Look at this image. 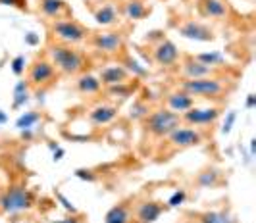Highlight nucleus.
I'll return each instance as SVG.
<instances>
[{
    "label": "nucleus",
    "instance_id": "34",
    "mask_svg": "<svg viewBox=\"0 0 256 223\" xmlns=\"http://www.w3.org/2000/svg\"><path fill=\"white\" fill-rule=\"evenodd\" d=\"M235 119H237V112H230V114H228V118H226V121H224V125H222V133H224V135H228V133L231 131V127H233Z\"/></svg>",
    "mask_w": 256,
    "mask_h": 223
},
{
    "label": "nucleus",
    "instance_id": "11",
    "mask_svg": "<svg viewBox=\"0 0 256 223\" xmlns=\"http://www.w3.org/2000/svg\"><path fill=\"white\" fill-rule=\"evenodd\" d=\"M176 29H178L181 37L189 40H196V42H212L216 39L214 29L202 23V21H196V19H183L181 23H178Z\"/></svg>",
    "mask_w": 256,
    "mask_h": 223
},
{
    "label": "nucleus",
    "instance_id": "22",
    "mask_svg": "<svg viewBox=\"0 0 256 223\" xmlns=\"http://www.w3.org/2000/svg\"><path fill=\"white\" fill-rule=\"evenodd\" d=\"M38 12L52 21L62 17H72V10L64 0H38Z\"/></svg>",
    "mask_w": 256,
    "mask_h": 223
},
{
    "label": "nucleus",
    "instance_id": "5",
    "mask_svg": "<svg viewBox=\"0 0 256 223\" xmlns=\"http://www.w3.org/2000/svg\"><path fill=\"white\" fill-rule=\"evenodd\" d=\"M146 42H152L150 44V54L146 56V60H150L152 64H156L158 67H164V69L176 67L180 64V48L176 46L174 40L168 39L162 31L146 33Z\"/></svg>",
    "mask_w": 256,
    "mask_h": 223
},
{
    "label": "nucleus",
    "instance_id": "7",
    "mask_svg": "<svg viewBox=\"0 0 256 223\" xmlns=\"http://www.w3.org/2000/svg\"><path fill=\"white\" fill-rule=\"evenodd\" d=\"M202 143H204V133L189 125H180L164 139V146L170 148V156L181 150H187V148L200 146Z\"/></svg>",
    "mask_w": 256,
    "mask_h": 223
},
{
    "label": "nucleus",
    "instance_id": "13",
    "mask_svg": "<svg viewBox=\"0 0 256 223\" xmlns=\"http://www.w3.org/2000/svg\"><path fill=\"white\" fill-rule=\"evenodd\" d=\"M220 69L210 67L200 64L198 60H194L192 56H185L183 62L180 64V75L183 79H202V77H212L218 75Z\"/></svg>",
    "mask_w": 256,
    "mask_h": 223
},
{
    "label": "nucleus",
    "instance_id": "20",
    "mask_svg": "<svg viewBox=\"0 0 256 223\" xmlns=\"http://www.w3.org/2000/svg\"><path fill=\"white\" fill-rule=\"evenodd\" d=\"M196 8H198V13L202 17L216 19V21L226 19L228 13H230V8H228V2L226 0H198Z\"/></svg>",
    "mask_w": 256,
    "mask_h": 223
},
{
    "label": "nucleus",
    "instance_id": "8",
    "mask_svg": "<svg viewBox=\"0 0 256 223\" xmlns=\"http://www.w3.org/2000/svg\"><path fill=\"white\" fill-rule=\"evenodd\" d=\"M87 42L96 52L106 54V56L122 54L126 50V35L122 31H96V33H90Z\"/></svg>",
    "mask_w": 256,
    "mask_h": 223
},
{
    "label": "nucleus",
    "instance_id": "28",
    "mask_svg": "<svg viewBox=\"0 0 256 223\" xmlns=\"http://www.w3.org/2000/svg\"><path fill=\"white\" fill-rule=\"evenodd\" d=\"M192 58H194V60H198V62H200V64H204V66L216 67V69L224 67V64H226V56H224L222 52H218V50H214V52L194 54Z\"/></svg>",
    "mask_w": 256,
    "mask_h": 223
},
{
    "label": "nucleus",
    "instance_id": "17",
    "mask_svg": "<svg viewBox=\"0 0 256 223\" xmlns=\"http://www.w3.org/2000/svg\"><path fill=\"white\" fill-rule=\"evenodd\" d=\"M92 17L98 25L102 27H114L122 21V13L120 8L116 6L114 2H102L92 10Z\"/></svg>",
    "mask_w": 256,
    "mask_h": 223
},
{
    "label": "nucleus",
    "instance_id": "38",
    "mask_svg": "<svg viewBox=\"0 0 256 223\" xmlns=\"http://www.w3.org/2000/svg\"><path fill=\"white\" fill-rule=\"evenodd\" d=\"M0 4H4V6H18V8H22L20 0H0Z\"/></svg>",
    "mask_w": 256,
    "mask_h": 223
},
{
    "label": "nucleus",
    "instance_id": "12",
    "mask_svg": "<svg viewBox=\"0 0 256 223\" xmlns=\"http://www.w3.org/2000/svg\"><path fill=\"white\" fill-rule=\"evenodd\" d=\"M168 204L162 200H141L133 204V222L131 223H154L164 212H168Z\"/></svg>",
    "mask_w": 256,
    "mask_h": 223
},
{
    "label": "nucleus",
    "instance_id": "3",
    "mask_svg": "<svg viewBox=\"0 0 256 223\" xmlns=\"http://www.w3.org/2000/svg\"><path fill=\"white\" fill-rule=\"evenodd\" d=\"M35 208V195L26 185L12 183L0 189V216H18Z\"/></svg>",
    "mask_w": 256,
    "mask_h": 223
},
{
    "label": "nucleus",
    "instance_id": "35",
    "mask_svg": "<svg viewBox=\"0 0 256 223\" xmlns=\"http://www.w3.org/2000/svg\"><path fill=\"white\" fill-rule=\"evenodd\" d=\"M52 223H83L81 222V216L79 214H72V216H68V218H64V220H60V222H52Z\"/></svg>",
    "mask_w": 256,
    "mask_h": 223
},
{
    "label": "nucleus",
    "instance_id": "37",
    "mask_svg": "<svg viewBox=\"0 0 256 223\" xmlns=\"http://www.w3.org/2000/svg\"><path fill=\"white\" fill-rule=\"evenodd\" d=\"M246 110H252V108H254L256 106V94H252V92H250V94H248V96H246Z\"/></svg>",
    "mask_w": 256,
    "mask_h": 223
},
{
    "label": "nucleus",
    "instance_id": "36",
    "mask_svg": "<svg viewBox=\"0 0 256 223\" xmlns=\"http://www.w3.org/2000/svg\"><path fill=\"white\" fill-rule=\"evenodd\" d=\"M26 42H27V44H31V46H35V44H38V37L35 35V33H27Z\"/></svg>",
    "mask_w": 256,
    "mask_h": 223
},
{
    "label": "nucleus",
    "instance_id": "39",
    "mask_svg": "<svg viewBox=\"0 0 256 223\" xmlns=\"http://www.w3.org/2000/svg\"><path fill=\"white\" fill-rule=\"evenodd\" d=\"M66 152H64V148H56V152H54V162H58V160H62V156H64Z\"/></svg>",
    "mask_w": 256,
    "mask_h": 223
},
{
    "label": "nucleus",
    "instance_id": "10",
    "mask_svg": "<svg viewBox=\"0 0 256 223\" xmlns=\"http://www.w3.org/2000/svg\"><path fill=\"white\" fill-rule=\"evenodd\" d=\"M220 116H222V108L220 106H210V108H196V106H192L191 110L181 114V123L189 125V127L202 129V127L214 125L220 119Z\"/></svg>",
    "mask_w": 256,
    "mask_h": 223
},
{
    "label": "nucleus",
    "instance_id": "9",
    "mask_svg": "<svg viewBox=\"0 0 256 223\" xmlns=\"http://www.w3.org/2000/svg\"><path fill=\"white\" fill-rule=\"evenodd\" d=\"M58 77V71L48 58H37L27 69V85L29 89H44L52 85Z\"/></svg>",
    "mask_w": 256,
    "mask_h": 223
},
{
    "label": "nucleus",
    "instance_id": "30",
    "mask_svg": "<svg viewBox=\"0 0 256 223\" xmlns=\"http://www.w3.org/2000/svg\"><path fill=\"white\" fill-rule=\"evenodd\" d=\"M38 119H40V114L38 112H26V114H22L20 118L16 119V127L20 129V131H26V129H31L35 123H37Z\"/></svg>",
    "mask_w": 256,
    "mask_h": 223
},
{
    "label": "nucleus",
    "instance_id": "33",
    "mask_svg": "<svg viewBox=\"0 0 256 223\" xmlns=\"http://www.w3.org/2000/svg\"><path fill=\"white\" fill-rule=\"evenodd\" d=\"M56 198L62 202V206H64V208L70 212V214H74V216H76V214H79V210H77L76 206H74V204H72V202H70V200H68V198H66L64 195L60 193V191H56Z\"/></svg>",
    "mask_w": 256,
    "mask_h": 223
},
{
    "label": "nucleus",
    "instance_id": "31",
    "mask_svg": "<svg viewBox=\"0 0 256 223\" xmlns=\"http://www.w3.org/2000/svg\"><path fill=\"white\" fill-rule=\"evenodd\" d=\"M187 200V191L185 189H178L172 197H170V200H168V208H180L181 204Z\"/></svg>",
    "mask_w": 256,
    "mask_h": 223
},
{
    "label": "nucleus",
    "instance_id": "14",
    "mask_svg": "<svg viewBox=\"0 0 256 223\" xmlns=\"http://www.w3.org/2000/svg\"><path fill=\"white\" fill-rule=\"evenodd\" d=\"M185 218H189L192 223H239L237 218L228 208H222V210L185 212Z\"/></svg>",
    "mask_w": 256,
    "mask_h": 223
},
{
    "label": "nucleus",
    "instance_id": "25",
    "mask_svg": "<svg viewBox=\"0 0 256 223\" xmlns=\"http://www.w3.org/2000/svg\"><path fill=\"white\" fill-rule=\"evenodd\" d=\"M120 13L124 17L131 19V21H139L142 17H146L148 8H146V4L142 0H126L122 4V8H120Z\"/></svg>",
    "mask_w": 256,
    "mask_h": 223
},
{
    "label": "nucleus",
    "instance_id": "32",
    "mask_svg": "<svg viewBox=\"0 0 256 223\" xmlns=\"http://www.w3.org/2000/svg\"><path fill=\"white\" fill-rule=\"evenodd\" d=\"M10 66H12L14 75H18V77H20V75L26 71V58H24V56H16Z\"/></svg>",
    "mask_w": 256,
    "mask_h": 223
},
{
    "label": "nucleus",
    "instance_id": "2",
    "mask_svg": "<svg viewBox=\"0 0 256 223\" xmlns=\"http://www.w3.org/2000/svg\"><path fill=\"white\" fill-rule=\"evenodd\" d=\"M178 89L191 94L192 98H206V100H220L226 98L233 89V81L224 75H212L202 79H183L178 83Z\"/></svg>",
    "mask_w": 256,
    "mask_h": 223
},
{
    "label": "nucleus",
    "instance_id": "6",
    "mask_svg": "<svg viewBox=\"0 0 256 223\" xmlns=\"http://www.w3.org/2000/svg\"><path fill=\"white\" fill-rule=\"evenodd\" d=\"M50 35L58 42L77 46L87 42L90 31L83 23L76 21L74 17H62V19H54L50 23Z\"/></svg>",
    "mask_w": 256,
    "mask_h": 223
},
{
    "label": "nucleus",
    "instance_id": "40",
    "mask_svg": "<svg viewBox=\"0 0 256 223\" xmlns=\"http://www.w3.org/2000/svg\"><path fill=\"white\" fill-rule=\"evenodd\" d=\"M6 121H8V116H6V114L0 110V125H2V123H6Z\"/></svg>",
    "mask_w": 256,
    "mask_h": 223
},
{
    "label": "nucleus",
    "instance_id": "24",
    "mask_svg": "<svg viewBox=\"0 0 256 223\" xmlns=\"http://www.w3.org/2000/svg\"><path fill=\"white\" fill-rule=\"evenodd\" d=\"M139 89V81L133 79V81H128V83H120V85H114V87H104L102 92L108 94V98H114V100H126L129 96H133Z\"/></svg>",
    "mask_w": 256,
    "mask_h": 223
},
{
    "label": "nucleus",
    "instance_id": "29",
    "mask_svg": "<svg viewBox=\"0 0 256 223\" xmlns=\"http://www.w3.org/2000/svg\"><path fill=\"white\" fill-rule=\"evenodd\" d=\"M27 98H29V85H27V81H18V85L14 87L12 108H14V110L22 108V106L27 102Z\"/></svg>",
    "mask_w": 256,
    "mask_h": 223
},
{
    "label": "nucleus",
    "instance_id": "41",
    "mask_svg": "<svg viewBox=\"0 0 256 223\" xmlns=\"http://www.w3.org/2000/svg\"><path fill=\"white\" fill-rule=\"evenodd\" d=\"M178 223H192V222H191V220H180Z\"/></svg>",
    "mask_w": 256,
    "mask_h": 223
},
{
    "label": "nucleus",
    "instance_id": "15",
    "mask_svg": "<svg viewBox=\"0 0 256 223\" xmlns=\"http://www.w3.org/2000/svg\"><path fill=\"white\" fill-rule=\"evenodd\" d=\"M120 116V106L118 104H96L89 114L87 119L92 127H106L114 123V119Z\"/></svg>",
    "mask_w": 256,
    "mask_h": 223
},
{
    "label": "nucleus",
    "instance_id": "1",
    "mask_svg": "<svg viewBox=\"0 0 256 223\" xmlns=\"http://www.w3.org/2000/svg\"><path fill=\"white\" fill-rule=\"evenodd\" d=\"M46 54H48V60H50L56 71L60 75H81L87 66H89V60L87 56L81 52L77 46H72V44H64V42H50L48 48H46Z\"/></svg>",
    "mask_w": 256,
    "mask_h": 223
},
{
    "label": "nucleus",
    "instance_id": "23",
    "mask_svg": "<svg viewBox=\"0 0 256 223\" xmlns=\"http://www.w3.org/2000/svg\"><path fill=\"white\" fill-rule=\"evenodd\" d=\"M102 85L96 75L92 73H81L76 81V91L81 94V96H96L102 92Z\"/></svg>",
    "mask_w": 256,
    "mask_h": 223
},
{
    "label": "nucleus",
    "instance_id": "19",
    "mask_svg": "<svg viewBox=\"0 0 256 223\" xmlns=\"http://www.w3.org/2000/svg\"><path fill=\"white\" fill-rule=\"evenodd\" d=\"M133 204L135 200L128 198L114 204L104 216V223H131L133 222Z\"/></svg>",
    "mask_w": 256,
    "mask_h": 223
},
{
    "label": "nucleus",
    "instance_id": "27",
    "mask_svg": "<svg viewBox=\"0 0 256 223\" xmlns=\"http://www.w3.org/2000/svg\"><path fill=\"white\" fill-rule=\"evenodd\" d=\"M150 102L144 98V96H137L135 100H133V104L129 108V119L131 121H142V119L146 118L148 114H150Z\"/></svg>",
    "mask_w": 256,
    "mask_h": 223
},
{
    "label": "nucleus",
    "instance_id": "4",
    "mask_svg": "<svg viewBox=\"0 0 256 223\" xmlns=\"http://www.w3.org/2000/svg\"><path fill=\"white\" fill-rule=\"evenodd\" d=\"M142 125V133L146 137H150L154 141H164L170 133L174 129H178L181 123V116L168 110L164 106L156 108V110H150V114L141 121Z\"/></svg>",
    "mask_w": 256,
    "mask_h": 223
},
{
    "label": "nucleus",
    "instance_id": "18",
    "mask_svg": "<svg viewBox=\"0 0 256 223\" xmlns=\"http://www.w3.org/2000/svg\"><path fill=\"white\" fill-rule=\"evenodd\" d=\"M98 81H100L102 87H114V85H120V83L133 81V77L122 64H114V66H106L100 69Z\"/></svg>",
    "mask_w": 256,
    "mask_h": 223
},
{
    "label": "nucleus",
    "instance_id": "16",
    "mask_svg": "<svg viewBox=\"0 0 256 223\" xmlns=\"http://www.w3.org/2000/svg\"><path fill=\"white\" fill-rule=\"evenodd\" d=\"M226 183L228 181H226L224 171L220 170V168H216V166H206L194 177V185L198 189H220V187H224Z\"/></svg>",
    "mask_w": 256,
    "mask_h": 223
},
{
    "label": "nucleus",
    "instance_id": "21",
    "mask_svg": "<svg viewBox=\"0 0 256 223\" xmlns=\"http://www.w3.org/2000/svg\"><path fill=\"white\" fill-rule=\"evenodd\" d=\"M164 102L168 110H172V112H176V114H183V112H187V110H191L192 106H194V98H192L191 94H187L185 91H181V89H176V91L168 92L166 96H164Z\"/></svg>",
    "mask_w": 256,
    "mask_h": 223
},
{
    "label": "nucleus",
    "instance_id": "26",
    "mask_svg": "<svg viewBox=\"0 0 256 223\" xmlns=\"http://www.w3.org/2000/svg\"><path fill=\"white\" fill-rule=\"evenodd\" d=\"M122 54H124V58H122V62H120V64L126 67L129 73H131V77L137 79V81L148 77V69H146L144 66H141V64H139L131 54H128L126 50H124Z\"/></svg>",
    "mask_w": 256,
    "mask_h": 223
}]
</instances>
